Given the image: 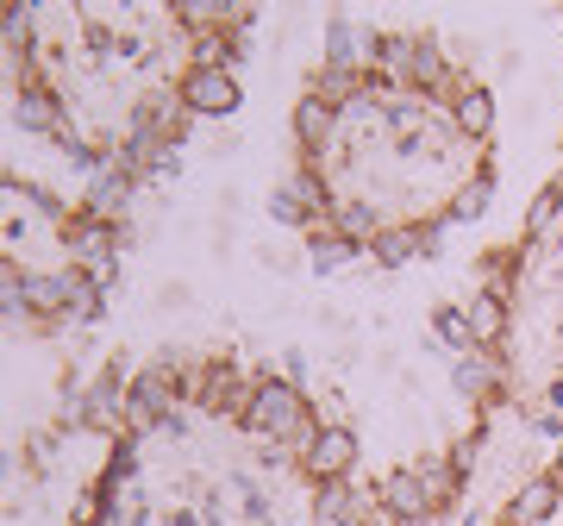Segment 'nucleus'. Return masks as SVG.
Returning a JSON list of instances; mask_svg holds the SVG:
<instances>
[{
  "label": "nucleus",
  "mask_w": 563,
  "mask_h": 526,
  "mask_svg": "<svg viewBox=\"0 0 563 526\" xmlns=\"http://www.w3.org/2000/svg\"><path fill=\"white\" fill-rule=\"evenodd\" d=\"M239 426L251 439H263V446H307V439L320 432V414H313L301 383H288V376H257L251 407H244Z\"/></svg>",
  "instance_id": "nucleus-1"
},
{
  "label": "nucleus",
  "mask_w": 563,
  "mask_h": 526,
  "mask_svg": "<svg viewBox=\"0 0 563 526\" xmlns=\"http://www.w3.org/2000/svg\"><path fill=\"white\" fill-rule=\"evenodd\" d=\"M151 426H181V395L163 358L125 376V432H151Z\"/></svg>",
  "instance_id": "nucleus-2"
},
{
  "label": "nucleus",
  "mask_w": 563,
  "mask_h": 526,
  "mask_svg": "<svg viewBox=\"0 0 563 526\" xmlns=\"http://www.w3.org/2000/svg\"><path fill=\"white\" fill-rule=\"evenodd\" d=\"M357 458H363V439H357V426H344V420H320V432L301 446V470L313 476V489L357 476Z\"/></svg>",
  "instance_id": "nucleus-3"
},
{
  "label": "nucleus",
  "mask_w": 563,
  "mask_h": 526,
  "mask_svg": "<svg viewBox=\"0 0 563 526\" xmlns=\"http://www.w3.org/2000/svg\"><path fill=\"white\" fill-rule=\"evenodd\" d=\"M176 95L188 101L195 120H232V113L244 107V88H239L232 69H195V63H188V69L176 76Z\"/></svg>",
  "instance_id": "nucleus-4"
},
{
  "label": "nucleus",
  "mask_w": 563,
  "mask_h": 526,
  "mask_svg": "<svg viewBox=\"0 0 563 526\" xmlns=\"http://www.w3.org/2000/svg\"><path fill=\"white\" fill-rule=\"evenodd\" d=\"M188 125H195L188 101H181L176 88H163V81L157 88H144L139 107H132V139H151V144H163V151H176Z\"/></svg>",
  "instance_id": "nucleus-5"
},
{
  "label": "nucleus",
  "mask_w": 563,
  "mask_h": 526,
  "mask_svg": "<svg viewBox=\"0 0 563 526\" xmlns=\"http://www.w3.org/2000/svg\"><path fill=\"white\" fill-rule=\"evenodd\" d=\"M376 507H383V520L388 526H426L439 507H432V489H426V476L413 464H395L376 483Z\"/></svg>",
  "instance_id": "nucleus-6"
},
{
  "label": "nucleus",
  "mask_w": 563,
  "mask_h": 526,
  "mask_svg": "<svg viewBox=\"0 0 563 526\" xmlns=\"http://www.w3.org/2000/svg\"><path fill=\"white\" fill-rule=\"evenodd\" d=\"M251 388H257V376H244L232 358H201L195 407H201V414H232V420H244V407H251Z\"/></svg>",
  "instance_id": "nucleus-7"
},
{
  "label": "nucleus",
  "mask_w": 563,
  "mask_h": 526,
  "mask_svg": "<svg viewBox=\"0 0 563 526\" xmlns=\"http://www.w3.org/2000/svg\"><path fill=\"white\" fill-rule=\"evenodd\" d=\"M376 39H383V32H369L363 20H351V13H332V20H325V51H320V63H339V69H369V63H376Z\"/></svg>",
  "instance_id": "nucleus-8"
},
{
  "label": "nucleus",
  "mask_w": 563,
  "mask_h": 526,
  "mask_svg": "<svg viewBox=\"0 0 563 526\" xmlns=\"http://www.w3.org/2000/svg\"><path fill=\"white\" fill-rule=\"evenodd\" d=\"M444 120H451V132L470 144H488L495 139V95H488L483 81H457V95H451V107H444Z\"/></svg>",
  "instance_id": "nucleus-9"
},
{
  "label": "nucleus",
  "mask_w": 563,
  "mask_h": 526,
  "mask_svg": "<svg viewBox=\"0 0 563 526\" xmlns=\"http://www.w3.org/2000/svg\"><path fill=\"white\" fill-rule=\"evenodd\" d=\"M463 320H470L476 351H495V344H507V332H514V295H488V288H476V295L463 302Z\"/></svg>",
  "instance_id": "nucleus-10"
},
{
  "label": "nucleus",
  "mask_w": 563,
  "mask_h": 526,
  "mask_svg": "<svg viewBox=\"0 0 563 526\" xmlns=\"http://www.w3.org/2000/svg\"><path fill=\"white\" fill-rule=\"evenodd\" d=\"M558 507H563V489L539 470V476H526V483L507 495V514H501V520H507V526H551V520H558Z\"/></svg>",
  "instance_id": "nucleus-11"
},
{
  "label": "nucleus",
  "mask_w": 563,
  "mask_h": 526,
  "mask_svg": "<svg viewBox=\"0 0 563 526\" xmlns=\"http://www.w3.org/2000/svg\"><path fill=\"white\" fill-rule=\"evenodd\" d=\"M451 383H457L476 407H495L501 402V388H507V364L495 358V351H470V358L451 364Z\"/></svg>",
  "instance_id": "nucleus-12"
},
{
  "label": "nucleus",
  "mask_w": 563,
  "mask_h": 526,
  "mask_svg": "<svg viewBox=\"0 0 563 526\" xmlns=\"http://www.w3.org/2000/svg\"><path fill=\"white\" fill-rule=\"evenodd\" d=\"M339 107L313 101V95H301L295 101V144H301V163H325V144H332V132H339Z\"/></svg>",
  "instance_id": "nucleus-13"
},
{
  "label": "nucleus",
  "mask_w": 563,
  "mask_h": 526,
  "mask_svg": "<svg viewBox=\"0 0 563 526\" xmlns=\"http://www.w3.org/2000/svg\"><path fill=\"white\" fill-rule=\"evenodd\" d=\"M488 201H495V163L483 157L457 188H451V201H444V226H470V220H483Z\"/></svg>",
  "instance_id": "nucleus-14"
},
{
  "label": "nucleus",
  "mask_w": 563,
  "mask_h": 526,
  "mask_svg": "<svg viewBox=\"0 0 563 526\" xmlns=\"http://www.w3.org/2000/svg\"><path fill=\"white\" fill-rule=\"evenodd\" d=\"M307 270H313V276H339V270H351V263L357 257H369V251H357V244L351 239H339V232H325V226H313V232H307Z\"/></svg>",
  "instance_id": "nucleus-15"
},
{
  "label": "nucleus",
  "mask_w": 563,
  "mask_h": 526,
  "mask_svg": "<svg viewBox=\"0 0 563 526\" xmlns=\"http://www.w3.org/2000/svg\"><path fill=\"white\" fill-rule=\"evenodd\" d=\"M325 232H339V239H351L357 251H369V244L383 239V213H376V201H339L332 220H325Z\"/></svg>",
  "instance_id": "nucleus-16"
},
{
  "label": "nucleus",
  "mask_w": 563,
  "mask_h": 526,
  "mask_svg": "<svg viewBox=\"0 0 563 526\" xmlns=\"http://www.w3.org/2000/svg\"><path fill=\"white\" fill-rule=\"evenodd\" d=\"M526 251L532 244H495V251H483V270H476V283L488 288V295H514V283H520V270H526Z\"/></svg>",
  "instance_id": "nucleus-17"
},
{
  "label": "nucleus",
  "mask_w": 563,
  "mask_h": 526,
  "mask_svg": "<svg viewBox=\"0 0 563 526\" xmlns=\"http://www.w3.org/2000/svg\"><path fill=\"white\" fill-rule=\"evenodd\" d=\"M288 188H295V201L313 213V226H325L332 220V207H339V195H332V183H325V169L320 163H301L295 176H288Z\"/></svg>",
  "instance_id": "nucleus-18"
},
{
  "label": "nucleus",
  "mask_w": 563,
  "mask_h": 526,
  "mask_svg": "<svg viewBox=\"0 0 563 526\" xmlns=\"http://www.w3.org/2000/svg\"><path fill=\"white\" fill-rule=\"evenodd\" d=\"M63 295H69V320H101V307H107V283H95L88 270L63 263Z\"/></svg>",
  "instance_id": "nucleus-19"
},
{
  "label": "nucleus",
  "mask_w": 563,
  "mask_h": 526,
  "mask_svg": "<svg viewBox=\"0 0 563 526\" xmlns=\"http://www.w3.org/2000/svg\"><path fill=\"white\" fill-rule=\"evenodd\" d=\"M563 226V183H544L539 195H532V207H526V244H544L551 232Z\"/></svg>",
  "instance_id": "nucleus-20"
},
{
  "label": "nucleus",
  "mask_w": 563,
  "mask_h": 526,
  "mask_svg": "<svg viewBox=\"0 0 563 526\" xmlns=\"http://www.w3.org/2000/svg\"><path fill=\"white\" fill-rule=\"evenodd\" d=\"M369 257L383 263V270H407V263H420V232H413V220H407V226H383V239L369 244Z\"/></svg>",
  "instance_id": "nucleus-21"
},
{
  "label": "nucleus",
  "mask_w": 563,
  "mask_h": 526,
  "mask_svg": "<svg viewBox=\"0 0 563 526\" xmlns=\"http://www.w3.org/2000/svg\"><path fill=\"white\" fill-rule=\"evenodd\" d=\"M244 51V32H207V39H188V63L195 69H232Z\"/></svg>",
  "instance_id": "nucleus-22"
},
{
  "label": "nucleus",
  "mask_w": 563,
  "mask_h": 526,
  "mask_svg": "<svg viewBox=\"0 0 563 526\" xmlns=\"http://www.w3.org/2000/svg\"><path fill=\"white\" fill-rule=\"evenodd\" d=\"M432 339H439L451 358H470V351H476V339H470V320H463L457 302H439V307H432Z\"/></svg>",
  "instance_id": "nucleus-23"
},
{
  "label": "nucleus",
  "mask_w": 563,
  "mask_h": 526,
  "mask_svg": "<svg viewBox=\"0 0 563 526\" xmlns=\"http://www.w3.org/2000/svg\"><path fill=\"white\" fill-rule=\"evenodd\" d=\"M269 213H276L282 226H301V232H313V213H307V207L295 201V188H288V183H282L276 195H269Z\"/></svg>",
  "instance_id": "nucleus-24"
},
{
  "label": "nucleus",
  "mask_w": 563,
  "mask_h": 526,
  "mask_svg": "<svg viewBox=\"0 0 563 526\" xmlns=\"http://www.w3.org/2000/svg\"><path fill=\"white\" fill-rule=\"evenodd\" d=\"M544 476H551V483H558V489H563V439H558V464L544 470Z\"/></svg>",
  "instance_id": "nucleus-25"
},
{
  "label": "nucleus",
  "mask_w": 563,
  "mask_h": 526,
  "mask_svg": "<svg viewBox=\"0 0 563 526\" xmlns=\"http://www.w3.org/2000/svg\"><path fill=\"white\" fill-rule=\"evenodd\" d=\"M501 526H507V520H501Z\"/></svg>",
  "instance_id": "nucleus-26"
}]
</instances>
